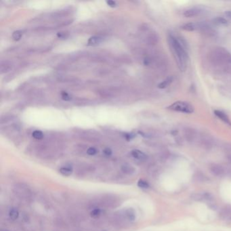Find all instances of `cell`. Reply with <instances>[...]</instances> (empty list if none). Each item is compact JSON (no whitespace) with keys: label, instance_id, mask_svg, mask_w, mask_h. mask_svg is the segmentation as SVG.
I'll list each match as a JSON object with an SVG mask.
<instances>
[{"label":"cell","instance_id":"4fadbf2b","mask_svg":"<svg viewBox=\"0 0 231 231\" xmlns=\"http://www.w3.org/2000/svg\"><path fill=\"white\" fill-rule=\"evenodd\" d=\"M181 28L183 30L187 31H194L195 29H197V28H198V27H197V25L195 24V23L189 22L182 25Z\"/></svg>","mask_w":231,"mask_h":231},{"label":"cell","instance_id":"52a82bcc","mask_svg":"<svg viewBox=\"0 0 231 231\" xmlns=\"http://www.w3.org/2000/svg\"><path fill=\"white\" fill-rule=\"evenodd\" d=\"M214 114L216 115L219 119H221L222 121H224V123H226V124H227L229 125H231V121L229 119V117H228V115L226 113H224V112L219 111V110H215Z\"/></svg>","mask_w":231,"mask_h":231},{"label":"cell","instance_id":"4316f807","mask_svg":"<svg viewBox=\"0 0 231 231\" xmlns=\"http://www.w3.org/2000/svg\"><path fill=\"white\" fill-rule=\"evenodd\" d=\"M96 153L97 150L94 147H90L87 150V153H88L89 155H96Z\"/></svg>","mask_w":231,"mask_h":231},{"label":"cell","instance_id":"3957f363","mask_svg":"<svg viewBox=\"0 0 231 231\" xmlns=\"http://www.w3.org/2000/svg\"><path fill=\"white\" fill-rule=\"evenodd\" d=\"M168 109L171 111H178L184 113H192L194 112V107L189 102L185 101H177L168 107Z\"/></svg>","mask_w":231,"mask_h":231},{"label":"cell","instance_id":"8fae6325","mask_svg":"<svg viewBox=\"0 0 231 231\" xmlns=\"http://www.w3.org/2000/svg\"><path fill=\"white\" fill-rule=\"evenodd\" d=\"M11 69V64L8 61H1L0 63V73L1 74L6 73Z\"/></svg>","mask_w":231,"mask_h":231},{"label":"cell","instance_id":"9a60e30c","mask_svg":"<svg viewBox=\"0 0 231 231\" xmlns=\"http://www.w3.org/2000/svg\"><path fill=\"white\" fill-rule=\"evenodd\" d=\"M214 24L217 25H227V20L222 17H216L213 20Z\"/></svg>","mask_w":231,"mask_h":231},{"label":"cell","instance_id":"6da1fadb","mask_svg":"<svg viewBox=\"0 0 231 231\" xmlns=\"http://www.w3.org/2000/svg\"><path fill=\"white\" fill-rule=\"evenodd\" d=\"M168 43L178 68L184 71L186 68L189 56L186 51V43L181 37H176L170 35L168 37Z\"/></svg>","mask_w":231,"mask_h":231},{"label":"cell","instance_id":"cb8c5ba5","mask_svg":"<svg viewBox=\"0 0 231 231\" xmlns=\"http://www.w3.org/2000/svg\"><path fill=\"white\" fill-rule=\"evenodd\" d=\"M101 214V211L100 209H93L90 213V215L92 218H97L100 216V215Z\"/></svg>","mask_w":231,"mask_h":231},{"label":"cell","instance_id":"f546056e","mask_svg":"<svg viewBox=\"0 0 231 231\" xmlns=\"http://www.w3.org/2000/svg\"><path fill=\"white\" fill-rule=\"evenodd\" d=\"M107 4H108V6H109L110 7H114L117 6L116 1H111V0H110V1H107Z\"/></svg>","mask_w":231,"mask_h":231},{"label":"cell","instance_id":"83f0119b","mask_svg":"<svg viewBox=\"0 0 231 231\" xmlns=\"http://www.w3.org/2000/svg\"><path fill=\"white\" fill-rule=\"evenodd\" d=\"M127 217L129 218L130 220H133L135 219V215L134 213L132 210H129L127 212Z\"/></svg>","mask_w":231,"mask_h":231},{"label":"cell","instance_id":"4dcf8cb0","mask_svg":"<svg viewBox=\"0 0 231 231\" xmlns=\"http://www.w3.org/2000/svg\"><path fill=\"white\" fill-rule=\"evenodd\" d=\"M225 15L228 18H230V19H231V10H229V11L226 12H225Z\"/></svg>","mask_w":231,"mask_h":231},{"label":"cell","instance_id":"603a6c76","mask_svg":"<svg viewBox=\"0 0 231 231\" xmlns=\"http://www.w3.org/2000/svg\"><path fill=\"white\" fill-rule=\"evenodd\" d=\"M138 186L141 189H147L149 188V184H148V182L145 181V180H140L138 181Z\"/></svg>","mask_w":231,"mask_h":231},{"label":"cell","instance_id":"5b68a950","mask_svg":"<svg viewBox=\"0 0 231 231\" xmlns=\"http://www.w3.org/2000/svg\"><path fill=\"white\" fill-rule=\"evenodd\" d=\"M209 170L213 175L218 177L224 176L226 172V170L224 167L216 163L212 164V165H210Z\"/></svg>","mask_w":231,"mask_h":231},{"label":"cell","instance_id":"ac0fdd59","mask_svg":"<svg viewBox=\"0 0 231 231\" xmlns=\"http://www.w3.org/2000/svg\"><path fill=\"white\" fill-rule=\"evenodd\" d=\"M185 136L187 140H189V142H192L194 139L195 137V134L194 133V132L192 130H186L185 132Z\"/></svg>","mask_w":231,"mask_h":231},{"label":"cell","instance_id":"1f68e13d","mask_svg":"<svg viewBox=\"0 0 231 231\" xmlns=\"http://www.w3.org/2000/svg\"><path fill=\"white\" fill-rule=\"evenodd\" d=\"M227 159H228V161L231 163V154H228L227 156Z\"/></svg>","mask_w":231,"mask_h":231},{"label":"cell","instance_id":"ba28073f","mask_svg":"<svg viewBox=\"0 0 231 231\" xmlns=\"http://www.w3.org/2000/svg\"><path fill=\"white\" fill-rule=\"evenodd\" d=\"M201 12V10L197 7H193V8H191L186 10L184 12V16L185 17L191 18L196 16L197 15H199Z\"/></svg>","mask_w":231,"mask_h":231},{"label":"cell","instance_id":"7a4b0ae2","mask_svg":"<svg viewBox=\"0 0 231 231\" xmlns=\"http://www.w3.org/2000/svg\"><path fill=\"white\" fill-rule=\"evenodd\" d=\"M209 59L217 65L231 64V54L224 48L218 47L209 53Z\"/></svg>","mask_w":231,"mask_h":231},{"label":"cell","instance_id":"7c38bea8","mask_svg":"<svg viewBox=\"0 0 231 231\" xmlns=\"http://www.w3.org/2000/svg\"><path fill=\"white\" fill-rule=\"evenodd\" d=\"M174 81V77L172 76L168 77V78H166L165 80H163L161 83L158 85V88L160 89H164L168 88V87Z\"/></svg>","mask_w":231,"mask_h":231},{"label":"cell","instance_id":"7402d4cb","mask_svg":"<svg viewBox=\"0 0 231 231\" xmlns=\"http://www.w3.org/2000/svg\"><path fill=\"white\" fill-rule=\"evenodd\" d=\"M19 212H18V210L16 209L13 208L10 209V211L9 212V215L12 220H16V218H18V217H19Z\"/></svg>","mask_w":231,"mask_h":231},{"label":"cell","instance_id":"484cf974","mask_svg":"<svg viewBox=\"0 0 231 231\" xmlns=\"http://www.w3.org/2000/svg\"><path fill=\"white\" fill-rule=\"evenodd\" d=\"M61 97H62V98L65 101H69L71 99V97L70 95H69L67 92H61Z\"/></svg>","mask_w":231,"mask_h":231},{"label":"cell","instance_id":"f1b7e54d","mask_svg":"<svg viewBox=\"0 0 231 231\" xmlns=\"http://www.w3.org/2000/svg\"><path fill=\"white\" fill-rule=\"evenodd\" d=\"M103 153L105 155L107 156H111L112 155V151L111 148H104V151H103Z\"/></svg>","mask_w":231,"mask_h":231},{"label":"cell","instance_id":"9c48e42d","mask_svg":"<svg viewBox=\"0 0 231 231\" xmlns=\"http://www.w3.org/2000/svg\"><path fill=\"white\" fill-rule=\"evenodd\" d=\"M132 155L133 157L140 161H145L148 158L147 155L145 153H144L139 150H133L132 151Z\"/></svg>","mask_w":231,"mask_h":231},{"label":"cell","instance_id":"8992f818","mask_svg":"<svg viewBox=\"0 0 231 231\" xmlns=\"http://www.w3.org/2000/svg\"><path fill=\"white\" fill-rule=\"evenodd\" d=\"M219 216L222 220H231V206L227 205L220 210Z\"/></svg>","mask_w":231,"mask_h":231},{"label":"cell","instance_id":"30bf717a","mask_svg":"<svg viewBox=\"0 0 231 231\" xmlns=\"http://www.w3.org/2000/svg\"><path fill=\"white\" fill-rule=\"evenodd\" d=\"M103 41V38L98 36H93L88 39V45L90 46H95L101 43Z\"/></svg>","mask_w":231,"mask_h":231},{"label":"cell","instance_id":"5bb4252c","mask_svg":"<svg viewBox=\"0 0 231 231\" xmlns=\"http://www.w3.org/2000/svg\"><path fill=\"white\" fill-rule=\"evenodd\" d=\"M121 170L123 171V172L127 174V175H132L135 172V169L130 165H128V164L122 165Z\"/></svg>","mask_w":231,"mask_h":231},{"label":"cell","instance_id":"d6986e66","mask_svg":"<svg viewBox=\"0 0 231 231\" xmlns=\"http://www.w3.org/2000/svg\"><path fill=\"white\" fill-rule=\"evenodd\" d=\"M147 42L150 44H156L158 42V37L155 34H151L147 38Z\"/></svg>","mask_w":231,"mask_h":231},{"label":"cell","instance_id":"277c9868","mask_svg":"<svg viewBox=\"0 0 231 231\" xmlns=\"http://www.w3.org/2000/svg\"><path fill=\"white\" fill-rule=\"evenodd\" d=\"M191 199L195 201L210 202L214 201V197L209 192H202V193H194L191 195Z\"/></svg>","mask_w":231,"mask_h":231},{"label":"cell","instance_id":"ffe728a7","mask_svg":"<svg viewBox=\"0 0 231 231\" xmlns=\"http://www.w3.org/2000/svg\"><path fill=\"white\" fill-rule=\"evenodd\" d=\"M32 136L36 140H42L43 138V133L40 130H35L32 133Z\"/></svg>","mask_w":231,"mask_h":231},{"label":"cell","instance_id":"44dd1931","mask_svg":"<svg viewBox=\"0 0 231 231\" xmlns=\"http://www.w3.org/2000/svg\"><path fill=\"white\" fill-rule=\"evenodd\" d=\"M22 36V32L21 31H16L12 33V39L14 41H19Z\"/></svg>","mask_w":231,"mask_h":231},{"label":"cell","instance_id":"2e32d148","mask_svg":"<svg viewBox=\"0 0 231 231\" xmlns=\"http://www.w3.org/2000/svg\"><path fill=\"white\" fill-rule=\"evenodd\" d=\"M194 180L199 182H205L207 180V177L205 176L204 174H203L202 173H197L194 176Z\"/></svg>","mask_w":231,"mask_h":231},{"label":"cell","instance_id":"e0dca14e","mask_svg":"<svg viewBox=\"0 0 231 231\" xmlns=\"http://www.w3.org/2000/svg\"><path fill=\"white\" fill-rule=\"evenodd\" d=\"M59 171L61 174L66 176H70L72 174V168H71V167H63V168H61Z\"/></svg>","mask_w":231,"mask_h":231},{"label":"cell","instance_id":"d4e9b609","mask_svg":"<svg viewBox=\"0 0 231 231\" xmlns=\"http://www.w3.org/2000/svg\"><path fill=\"white\" fill-rule=\"evenodd\" d=\"M57 35V37L59 39H65L69 37V33L65 31H60L57 33V35Z\"/></svg>","mask_w":231,"mask_h":231}]
</instances>
